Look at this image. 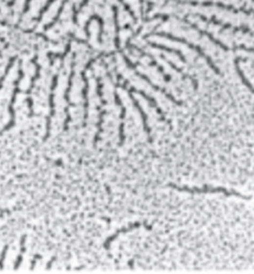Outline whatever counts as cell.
Listing matches in <instances>:
<instances>
[{"label": "cell", "mask_w": 254, "mask_h": 274, "mask_svg": "<svg viewBox=\"0 0 254 274\" xmlns=\"http://www.w3.org/2000/svg\"><path fill=\"white\" fill-rule=\"evenodd\" d=\"M172 187L176 188L180 192H187L190 194H223L228 197H237L244 201H250L251 196H246L244 194L237 192L235 190H229L224 186H212V185H203V186H177L171 184Z\"/></svg>", "instance_id": "1"}, {"label": "cell", "mask_w": 254, "mask_h": 274, "mask_svg": "<svg viewBox=\"0 0 254 274\" xmlns=\"http://www.w3.org/2000/svg\"><path fill=\"white\" fill-rule=\"evenodd\" d=\"M150 36H157V37L166 38V39H168V40H172V41L178 42V43H183V44H185V45H187L188 47H190L191 49L195 50L196 53L202 57V58H204V59L206 60L207 65L211 68V70H212L214 73L218 74V75H220V76L222 75V73H221V71H220V68H218V67L213 64V61L211 60L210 57L208 56V55H206V54H205V51L203 50V49L199 46V45H195V44H193V43H191V42L187 41V40H185V39L175 37V36H173V34H171V33H166V32H150V33H148V34H146V36L144 37V39L148 38V37H150Z\"/></svg>", "instance_id": "2"}, {"label": "cell", "mask_w": 254, "mask_h": 274, "mask_svg": "<svg viewBox=\"0 0 254 274\" xmlns=\"http://www.w3.org/2000/svg\"><path fill=\"white\" fill-rule=\"evenodd\" d=\"M177 3H182V4H190V5H202V7H217L220 9L223 10H228L231 11L233 13H244L246 15H252L254 14V10L253 9H245V8H240V9H236L234 5L232 4H225L223 2H217V1H211V0H208V1H197V0H174Z\"/></svg>", "instance_id": "3"}, {"label": "cell", "mask_w": 254, "mask_h": 274, "mask_svg": "<svg viewBox=\"0 0 254 274\" xmlns=\"http://www.w3.org/2000/svg\"><path fill=\"white\" fill-rule=\"evenodd\" d=\"M195 16L199 17V19H201L203 22L209 23V24H213V25H217L219 27L223 28V29H230V30H233V31H240V32H244V33H248V34H251V36H254V31L251 30L249 27L233 26L232 24H228V23L219 21L217 17H214V16L207 17V16L202 15V14H195Z\"/></svg>", "instance_id": "4"}, {"label": "cell", "mask_w": 254, "mask_h": 274, "mask_svg": "<svg viewBox=\"0 0 254 274\" xmlns=\"http://www.w3.org/2000/svg\"><path fill=\"white\" fill-rule=\"evenodd\" d=\"M183 21L185 23V24H188L191 28H193V29H194V30H196V31L199 32L200 34H202V36H205V37H207L208 39L210 40V41H211L213 44H216L217 46H219V47L221 48V49H223V50H225V51L234 50V47H229V46H227V45H225L224 43H222L221 41H220V40H218V39L214 38L211 33H209L208 31H205V30H202L199 26L195 25V24H193V23H191V22H190V21H188L187 19H183Z\"/></svg>", "instance_id": "5"}, {"label": "cell", "mask_w": 254, "mask_h": 274, "mask_svg": "<svg viewBox=\"0 0 254 274\" xmlns=\"http://www.w3.org/2000/svg\"><path fill=\"white\" fill-rule=\"evenodd\" d=\"M245 61H247V59H245V58H242V57H236L235 58V60H234V64H235V68H236V72H237V74H238V76H239V78L241 79V82H242V84H244L246 87L249 89L252 93H254V86L249 82V79H248L247 77H246V75H245V73H244V71L241 70V68L239 67V64L240 62H245Z\"/></svg>", "instance_id": "6"}, {"label": "cell", "mask_w": 254, "mask_h": 274, "mask_svg": "<svg viewBox=\"0 0 254 274\" xmlns=\"http://www.w3.org/2000/svg\"><path fill=\"white\" fill-rule=\"evenodd\" d=\"M148 44L150 45V46L152 47H155V48H158V49H162V50H165V51H168V53H172V54H175V55H177L180 60H182L183 62H185L187 60H185V57L184 56V54L182 53V51L178 50V49H175V48H171V47H167L165 46V45H161V44H158V43H154V42H148Z\"/></svg>", "instance_id": "7"}, {"label": "cell", "mask_w": 254, "mask_h": 274, "mask_svg": "<svg viewBox=\"0 0 254 274\" xmlns=\"http://www.w3.org/2000/svg\"><path fill=\"white\" fill-rule=\"evenodd\" d=\"M161 57H162V58L164 59V60H166L164 56H161ZM166 61H167V64H168L169 66H171V67L174 68L175 71H177L179 74H182V75L184 76V78H188V79H190V81L192 82V84H193V87H194V89H195V90L197 89V86H199V85H197V81H196V79H195L194 77H192L191 75H189V74H185V73H184V71L182 70V68H178L177 66H175L172 61H168V60H166Z\"/></svg>", "instance_id": "8"}, {"label": "cell", "mask_w": 254, "mask_h": 274, "mask_svg": "<svg viewBox=\"0 0 254 274\" xmlns=\"http://www.w3.org/2000/svg\"><path fill=\"white\" fill-rule=\"evenodd\" d=\"M68 2V0H64L63 1V3H61V5H60V8L58 9V12H57V14H56V16L54 17V20L49 23L48 25H46L44 27V30H48L50 27H53L56 23H57V21L59 20V17H60V15H61V13H63V11H64V9H65V4Z\"/></svg>", "instance_id": "9"}, {"label": "cell", "mask_w": 254, "mask_h": 274, "mask_svg": "<svg viewBox=\"0 0 254 274\" xmlns=\"http://www.w3.org/2000/svg\"><path fill=\"white\" fill-rule=\"evenodd\" d=\"M55 1H56V0H47V2L45 3L44 7L40 10V12H39V16H38V19H37V22H38V23H39V22H41L42 17H43V15L45 14V12H46V11L49 9L50 5H52Z\"/></svg>", "instance_id": "10"}, {"label": "cell", "mask_w": 254, "mask_h": 274, "mask_svg": "<svg viewBox=\"0 0 254 274\" xmlns=\"http://www.w3.org/2000/svg\"><path fill=\"white\" fill-rule=\"evenodd\" d=\"M113 12H114V20H115V27H116V33H117V36H116V44H117V46L119 45V39H118V33H119V25H118V9L116 5H114L113 7Z\"/></svg>", "instance_id": "11"}, {"label": "cell", "mask_w": 254, "mask_h": 274, "mask_svg": "<svg viewBox=\"0 0 254 274\" xmlns=\"http://www.w3.org/2000/svg\"><path fill=\"white\" fill-rule=\"evenodd\" d=\"M32 0H25V3H24V9H23V14H26L28 12V10L30 8V2Z\"/></svg>", "instance_id": "12"}, {"label": "cell", "mask_w": 254, "mask_h": 274, "mask_svg": "<svg viewBox=\"0 0 254 274\" xmlns=\"http://www.w3.org/2000/svg\"><path fill=\"white\" fill-rule=\"evenodd\" d=\"M152 8H154V3L149 2V3H148V9H147V11H146V13H149V12H150V10H151Z\"/></svg>", "instance_id": "13"}, {"label": "cell", "mask_w": 254, "mask_h": 274, "mask_svg": "<svg viewBox=\"0 0 254 274\" xmlns=\"http://www.w3.org/2000/svg\"><path fill=\"white\" fill-rule=\"evenodd\" d=\"M15 1H16V0H10V1L7 3V5H8V7H12V5L15 3Z\"/></svg>", "instance_id": "14"}]
</instances>
